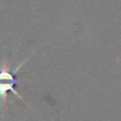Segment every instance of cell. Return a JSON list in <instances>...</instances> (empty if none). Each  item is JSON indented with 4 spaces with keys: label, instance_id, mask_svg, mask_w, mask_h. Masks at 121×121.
Returning <instances> with one entry per match:
<instances>
[{
    "label": "cell",
    "instance_id": "1",
    "mask_svg": "<svg viewBox=\"0 0 121 121\" xmlns=\"http://www.w3.org/2000/svg\"><path fill=\"white\" fill-rule=\"evenodd\" d=\"M17 83V80L13 77V73L10 70V63H8L5 60H3V64L0 69V107L3 106L6 100V92L9 90L15 94L19 99L22 100L19 94L14 88L15 84Z\"/></svg>",
    "mask_w": 121,
    "mask_h": 121
}]
</instances>
